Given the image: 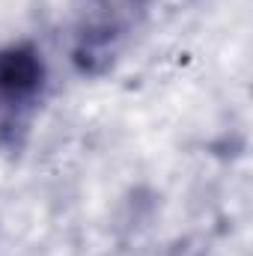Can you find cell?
I'll return each instance as SVG.
<instances>
[{"instance_id": "6da1fadb", "label": "cell", "mask_w": 253, "mask_h": 256, "mask_svg": "<svg viewBox=\"0 0 253 256\" xmlns=\"http://www.w3.org/2000/svg\"><path fill=\"white\" fill-rule=\"evenodd\" d=\"M48 66L33 42L0 48V149H15L33 126L45 96Z\"/></svg>"}]
</instances>
